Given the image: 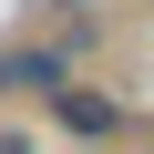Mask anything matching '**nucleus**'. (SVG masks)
<instances>
[{
	"label": "nucleus",
	"mask_w": 154,
	"mask_h": 154,
	"mask_svg": "<svg viewBox=\"0 0 154 154\" xmlns=\"http://www.w3.org/2000/svg\"><path fill=\"white\" fill-rule=\"evenodd\" d=\"M72 62H82V51H72L62 31H51V41H11V51H0V93H31V103H51V93L72 82Z\"/></svg>",
	"instance_id": "obj_1"
},
{
	"label": "nucleus",
	"mask_w": 154,
	"mask_h": 154,
	"mask_svg": "<svg viewBox=\"0 0 154 154\" xmlns=\"http://www.w3.org/2000/svg\"><path fill=\"white\" fill-rule=\"evenodd\" d=\"M51 123H62V134H72V144H93V154H103V144H113V134H123V103H113V93H103V82H82V72H72V82H62V93H51Z\"/></svg>",
	"instance_id": "obj_2"
},
{
	"label": "nucleus",
	"mask_w": 154,
	"mask_h": 154,
	"mask_svg": "<svg viewBox=\"0 0 154 154\" xmlns=\"http://www.w3.org/2000/svg\"><path fill=\"white\" fill-rule=\"evenodd\" d=\"M0 154H31V134H21V123H11V134H0Z\"/></svg>",
	"instance_id": "obj_3"
},
{
	"label": "nucleus",
	"mask_w": 154,
	"mask_h": 154,
	"mask_svg": "<svg viewBox=\"0 0 154 154\" xmlns=\"http://www.w3.org/2000/svg\"><path fill=\"white\" fill-rule=\"evenodd\" d=\"M72 154H93V144H72Z\"/></svg>",
	"instance_id": "obj_4"
},
{
	"label": "nucleus",
	"mask_w": 154,
	"mask_h": 154,
	"mask_svg": "<svg viewBox=\"0 0 154 154\" xmlns=\"http://www.w3.org/2000/svg\"><path fill=\"white\" fill-rule=\"evenodd\" d=\"M144 11H154V0H144Z\"/></svg>",
	"instance_id": "obj_5"
}]
</instances>
